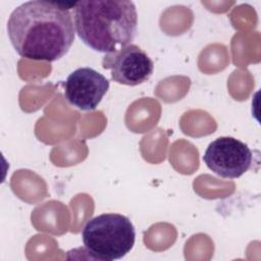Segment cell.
Listing matches in <instances>:
<instances>
[{
    "label": "cell",
    "mask_w": 261,
    "mask_h": 261,
    "mask_svg": "<svg viewBox=\"0 0 261 261\" xmlns=\"http://www.w3.org/2000/svg\"><path fill=\"white\" fill-rule=\"evenodd\" d=\"M74 4L34 0L17 6L7 21V35L16 53L38 61L62 58L74 41L70 12Z\"/></svg>",
    "instance_id": "6da1fadb"
},
{
    "label": "cell",
    "mask_w": 261,
    "mask_h": 261,
    "mask_svg": "<svg viewBox=\"0 0 261 261\" xmlns=\"http://www.w3.org/2000/svg\"><path fill=\"white\" fill-rule=\"evenodd\" d=\"M74 29L89 48L113 53L134 41L138 13L129 0H83L73 7Z\"/></svg>",
    "instance_id": "7a4b0ae2"
},
{
    "label": "cell",
    "mask_w": 261,
    "mask_h": 261,
    "mask_svg": "<svg viewBox=\"0 0 261 261\" xmlns=\"http://www.w3.org/2000/svg\"><path fill=\"white\" fill-rule=\"evenodd\" d=\"M82 239L84 250L94 259L113 261L130 252L136 241V230L126 216L103 213L87 221Z\"/></svg>",
    "instance_id": "3957f363"
},
{
    "label": "cell",
    "mask_w": 261,
    "mask_h": 261,
    "mask_svg": "<svg viewBox=\"0 0 261 261\" xmlns=\"http://www.w3.org/2000/svg\"><path fill=\"white\" fill-rule=\"evenodd\" d=\"M203 161L218 176L238 178L251 167L253 153L244 142L232 137H220L208 145Z\"/></svg>",
    "instance_id": "277c9868"
},
{
    "label": "cell",
    "mask_w": 261,
    "mask_h": 261,
    "mask_svg": "<svg viewBox=\"0 0 261 261\" xmlns=\"http://www.w3.org/2000/svg\"><path fill=\"white\" fill-rule=\"evenodd\" d=\"M102 66L110 70L112 81L130 87L147 82L154 71L152 59L136 44L105 54Z\"/></svg>",
    "instance_id": "5b68a950"
},
{
    "label": "cell",
    "mask_w": 261,
    "mask_h": 261,
    "mask_svg": "<svg viewBox=\"0 0 261 261\" xmlns=\"http://www.w3.org/2000/svg\"><path fill=\"white\" fill-rule=\"evenodd\" d=\"M109 89V81L91 67L73 70L64 82V97L73 107L83 111L97 108Z\"/></svg>",
    "instance_id": "8992f818"
}]
</instances>
